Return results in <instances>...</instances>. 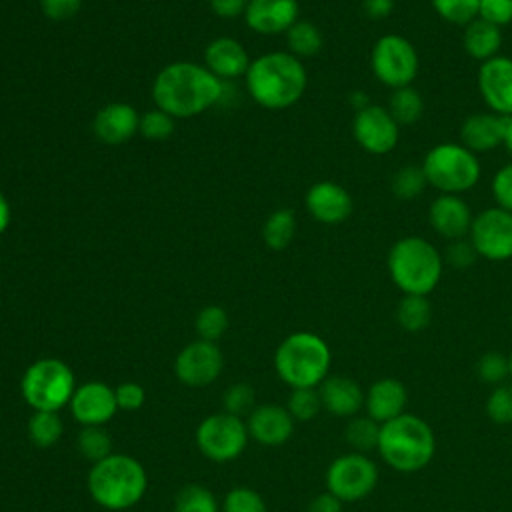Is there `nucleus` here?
<instances>
[{
  "label": "nucleus",
  "mask_w": 512,
  "mask_h": 512,
  "mask_svg": "<svg viewBox=\"0 0 512 512\" xmlns=\"http://www.w3.org/2000/svg\"><path fill=\"white\" fill-rule=\"evenodd\" d=\"M442 258L452 268H468L478 258V252L474 250L470 238H460V240H450V244L446 246V252H444Z\"/></svg>",
  "instance_id": "nucleus-44"
},
{
  "label": "nucleus",
  "mask_w": 512,
  "mask_h": 512,
  "mask_svg": "<svg viewBox=\"0 0 512 512\" xmlns=\"http://www.w3.org/2000/svg\"><path fill=\"white\" fill-rule=\"evenodd\" d=\"M174 512H222L216 496L200 484H186L178 490Z\"/></svg>",
  "instance_id": "nucleus-34"
},
{
  "label": "nucleus",
  "mask_w": 512,
  "mask_h": 512,
  "mask_svg": "<svg viewBox=\"0 0 512 512\" xmlns=\"http://www.w3.org/2000/svg\"><path fill=\"white\" fill-rule=\"evenodd\" d=\"M378 454L396 472H418L426 468L436 454V436L426 420L416 414H400L380 424Z\"/></svg>",
  "instance_id": "nucleus-4"
},
{
  "label": "nucleus",
  "mask_w": 512,
  "mask_h": 512,
  "mask_svg": "<svg viewBox=\"0 0 512 512\" xmlns=\"http://www.w3.org/2000/svg\"><path fill=\"white\" fill-rule=\"evenodd\" d=\"M76 448L82 458L94 464L112 454V438L104 426H82L76 438Z\"/></svg>",
  "instance_id": "nucleus-33"
},
{
  "label": "nucleus",
  "mask_w": 512,
  "mask_h": 512,
  "mask_svg": "<svg viewBox=\"0 0 512 512\" xmlns=\"http://www.w3.org/2000/svg\"><path fill=\"white\" fill-rule=\"evenodd\" d=\"M286 408L296 422L314 420L322 410V400H320L318 388H294L288 396Z\"/></svg>",
  "instance_id": "nucleus-36"
},
{
  "label": "nucleus",
  "mask_w": 512,
  "mask_h": 512,
  "mask_svg": "<svg viewBox=\"0 0 512 512\" xmlns=\"http://www.w3.org/2000/svg\"><path fill=\"white\" fill-rule=\"evenodd\" d=\"M492 196L496 206L512 212V162L504 164L492 178Z\"/></svg>",
  "instance_id": "nucleus-46"
},
{
  "label": "nucleus",
  "mask_w": 512,
  "mask_h": 512,
  "mask_svg": "<svg viewBox=\"0 0 512 512\" xmlns=\"http://www.w3.org/2000/svg\"><path fill=\"white\" fill-rule=\"evenodd\" d=\"M244 80L256 104L266 110H286L306 92L308 74L302 60L290 52H268L250 62Z\"/></svg>",
  "instance_id": "nucleus-2"
},
{
  "label": "nucleus",
  "mask_w": 512,
  "mask_h": 512,
  "mask_svg": "<svg viewBox=\"0 0 512 512\" xmlns=\"http://www.w3.org/2000/svg\"><path fill=\"white\" fill-rule=\"evenodd\" d=\"M244 20L256 34L286 32L298 20V0H250Z\"/></svg>",
  "instance_id": "nucleus-21"
},
{
  "label": "nucleus",
  "mask_w": 512,
  "mask_h": 512,
  "mask_svg": "<svg viewBox=\"0 0 512 512\" xmlns=\"http://www.w3.org/2000/svg\"><path fill=\"white\" fill-rule=\"evenodd\" d=\"M432 320V304L428 296L404 294L396 306V322L406 332H422Z\"/></svg>",
  "instance_id": "nucleus-28"
},
{
  "label": "nucleus",
  "mask_w": 512,
  "mask_h": 512,
  "mask_svg": "<svg viewBox=\"0 0 512 512\" xmlns=\"http://www.w3.org/2000/svg\"><path fill=\"white\" fill-rule=\"evenodd\" d=\"M330 364L332 352L326 340L308 330L288 334L274 352V370L292 390L318 388L326 380Z\"/></svg>",
  "instance_id": "nucleus-5"
},
{
  "label": "nucleus",
  "mask_w": 512,
  "mask_h": 512,
  "mask_svg": "<svg viewBox=\"0 0 512 512\" xmlns=\"http://www.w3.org/2000/svg\"><path fill=\"white\" fill-rule=\"evenodd\" d=\"M508 368H510V380H512V352L508 354Z\"/></svg>",
  "instance_id": "nucleus-54"
},
{
  "label": "nucleus",
  "mask_w": 512,
  "mask_h": 512,
  "mask_svg": "<svg viewBox=\"0 0 512 512\" xmlns=\"http://www.w3.org/2000/svg\"><path fill=\"white\" fill-rule=\"evenodd\" d=\"M222 80L196 62H172L164 66L152 84L156 108L176 118H192L220 102Z\"/></svg>",
  "instance_id": "nucleus-1"
},
{
  "label": "nucleus",
  "mask_w": 512,
  "mask_h": 512,
  "mask_svg": "<svg viewBox=\"0 0 512 512\" xmlns=\"http://www.w3.org/2000/svg\"><path fill=\"white\" fill-rule=\"evenodd\" d=\"M352 134L362 150L374 156H382L396 148L400 140V126L390 116L388 108L370 102L368 106L356 110L352 120Z\"/></svg>",
  "instance_id": "nucleus-14"
},
{
  "label": "nucleus",
  "mask_w": 512,
  "mask_h": 512,
  "mask_svg": "<svg viewBox=\"0 0 512 512\" xmlns=\"http://www.w3.org/2000/svg\"><path fill=\"white\" fill-rule=\"evenodd\" d=\"M376 80L392 90L412 86L418 76L420 58L414 44L400 34H384L376 40L370 54Z\"/></svg>",
  "instance_id": "nucleus-10"
},
{
  "label": "nucleus",
  "mask_w": 512,
  "mask_h": 512,
  "mask_svg": "<svg viewBox=\"0 0 512 512\" xmlns=\"http://www.w3.org/2000/svg\"><path fill=\"white\" fill-rule=\"evenodd\" d=\"M304 204L308 214L322 224H340L350 218L354 208L350 192L332 180L312 184L306 192Z\"/></svg>",
  "instance_id": "nucleus-17"
},
{
  "label": "nucleus",
  "mask_w": 512,
  "mask_h": 512,
  "mask_svg": "<svg viewBox=\"0 0 512 512\" xmlns=\"http://www.w3.org/2000/svg\"><path fill=\"white\" fill-rule=\"evenodd\" d=\"M442 268V254L422 236H404L388 252V274L402 294L428 296L438 286Z\"/></svg>",
  "instance_id": "nucleus-6"
},
{
  "label": "nucleus",
  "mask_w": 512,
  "mask_h": 512,
  "mask_svg": "<svg viewBox=\"0 0 512 512\" xmlns=\"http://www.w3.org/2000/svg\"><path fill=\"white\" fill-rule=\"evenodd\" d=\"M206 68L220 80H232L244 76L250 66V56L246 48L228 36L212 40L204 50Z\"/></svg>",
  "instance_id": "nucleus-25"
},
{
  "label": "nucleus",
  "mask_w": 512,
  "mask_h": 512,
  "mask_svg": "<svg viewBox=\"0 0 512 512\" xmlns=\"http://www.w3.org/2000/svg\"><path fill=\"white\" fill-rule=\"evenodd\" d=\"M68 410L80 426H104L118 412L114 388L100 380H88L76 386Z\"/></svg>",
  "instance_id": "nucleus-15"
},
{
  "label": "nucleus",
  "mask_w": 512,
  "mask_h": 512,
  "mask_svg": "<svg viewBox=\"0 0 512 512\" xmlns=\"http://www.w3.org/2000/svg\"><path fill=\"white\" fill-rule=\"evenodd\" d=\"M114 394H116L118 410L134 412V410H140L146 402V392L138 382H122L114 388Z\"/></svg>",
  "instance_id": "nucleus-47"
},
{
  "label": "nucleus",
  "mask_w": 512,
  "mask_h": 512,
  "mask_svg": "<svg viewBox=\"0 0 512 512\" xmlns=\"http://www.w3.org/2000/svg\"><path fill=\"white\" fill-rule=\"evenodd\" d=\"M10 226V204L6 196L0 192V234Z\"/></svg>",
  "instance_id": "nucleus-52"
},
{
  "label": "nucleus",
  "mask_w": 512,
  "mask_h": 512,
  "mask_svg": "<svg viewBox=\"0 0 512 512\" xmlns=\"http://www.w3.org/2000/svg\"><path fill=\"white\" fill-rule=\"evenodd\" d=\"M388 112L396 120V124L400 128L402 126H410V124H416L422 118L424 100H422L420 92L416 88H412V86L396 88L390 94Z\"/></svg>",
  "instance_id": "nucleus-30"
},
{
  "label": "nucleus",
  "mask_w": 512,
  "mask_h": 512,
  "mask_svg": "<svg viewBox=\"0 0 512 512\" xmlns=\"http://www.w3.org/2000/svg\"><path fill=\"white\" fill-rule=\"evenodd\" d=\"M476 374L482 382L498 386L504 384L506 378H510V368H508V356L496 350L484 352L478 362H476Z\"/></svg>",
  "instance_id": "nucleus-40"
},
{
  "label": "nucleus",
  "mask_w": 512,
  "mask_h": 512,
  "mask_svg": "<svg viewBox=\"0 0 512 512\" xmlns=\"http://www.w3.org/2000/svg\"><path fill=\"white\" fill-rule=\"evenodd\" d=\"M478 18L502 28L512 22V0H480Z\"/></svg>",
  "instance_id": "nucleus-45"
},
{
  "label": "nucleus",
  "mask_w": 512,
  "mask_h": 512,
  "mask_svg": "<svg viewBox=\"0 0 512 512\" xmlns=\"http://www.w3.org/2000/svg\"><path fill=\"white\" fill-rule=\"evenodd\" d=\"M286 44L292 56L296 58H312L322 50V32L318 30L316 24L308 20H296L288 30H286Z\"/></svg>",
  "instance_id": "nucleus-29"
},
{
  "label": "nucleus",
  "mask_w": 512,
  "mask_h": 512,
  "mask_svg": "<svg viewBox=\"0 0 512 512\" xmlns=\"http://www.w3.org/2000/svg\"><path fill=\"white\" fill-rule=\"evenodd\" d=\"M504 146H506L508 154L512 156V116L508 118V128H506V136H504Z\"/></svg>",
  "instance_id": "nucleus-53"
},
{
  "label": "nucleus",
  "mask_w": 512,
  "mask_h": 512,
  "mask_svg": "<svg viewBox=\"0 0 512 512\" xmlns=\"http://www.w3.org/2000/svg\"><path fill=\"white\" fill-rule=\"evenodd\" d=\"M344 502L338 500L334 494H330L328 490L322 494H316L310 502L306 512H342Z\"/></svg>",
  "instance_id": "nucleus-50"
},
{
  "label": "nucleus",
  "mask_w": 512,
  "mask_h": 512,
  "mask_svg": "<svg viewBox=\"0 0 512 512\" xmlns=\"http://www.w3.org/2000/svg\"><path fill=\"white\" fill-rule=\"evenodd\" d=\"M194 328H196V334L200 340L216 342L228 330V314L222 306H216V304L204 306L196 314Z\"/></svg>",
  "instance_id": "nucleus-37"
},
{
  "label": "nucleus",
  "mask_w": 512,
  "mask_h": 512,
  "mask_svg": "<svg viewBox=\"0 0 512 512\" xmlns=\"http://www.w3.org/2000/svg\"><path fill=\"white\" fill-rule=\"evenodd\" d=\"M422 170L428 186L440 194H462L472 190L482 174L478 154L460 142H442L432 146L424 160Z\"/></svg>",
  "instance_id": "nucleus-7"
},
{
  "label": "nucleus",
  "mask_w": 512,
  "mask_h": 512,
  "mask_svg": "<svg viewBox=\"0 0 512 512\" xmlns=\"http://www.w3.org/2000/svg\"><path fill=\"white\" fill-rule=\"evenodd\" d=\"M294 418L290 416L286 406L280 404H260L256 406L248 418L246 428L248 436L260 446H282L290 440L294 432Z\"/></svg>",
  "instance_id": "nucleus-18"
},
{
  "label": "nucleus",
  "mask_w": 512,
  "mask_h": 512,
  "mask_svg": "<svg viewBox=\"0 0 512 512\" xmlns=\"http://www.w3.org/2000/svg\"><path fill=\"white\" fill-rule=\"evenodd\" d=\"M474 214L460 194H438L428 208V222L442 238L460 240L470 234Z\"/></svg>",
  "instance_id": "nucleus-19"
},
{
  "label": "nucleus",
  "mask_w": 512,
  "mask_h": 512,
  "mask_svg": "<svg viewBox=\"0 0 512 512\" xmlns=\"http://www.w3.org/2000/svg\"><path fill=\"white\" fill-rule=\"evenodd\" d=\"M436 14L448 24L466 26L474 18H478L480 0H430Z\"/></svg>",
  "instance_id": "nucleus-38"
},
{
  "label": "nucleus",
  "mask_w": 512,
  "mask_h": 512,
  "mask_svg": "<svg viewBox=\"0 0 512 512\" xmlns=\"http://www.w3.org/2000/svg\"><path fill=\"white\" fill-rule=\"evenodd\" d=\"M224 368V356L216 342L208 340H194L186 344L176 360H174V374L178 382L188 388H206L218 380Z\"/></svg>",
  "instance_id": "nucleus-13"
},
{
  "label": "nucleus",
  "mask_w": 512,
  "mask_h": 512,
  "mask_svg": "<svg viewBox=\"0 0 512 512\" xmlns=\"http://www.w3.org/2000/svg\"><path fill=\"white\" fill-rule=\"evenodd\" d=\"M254 400H256L254 388L246 382H236L224 390L222 406H224V412L242 418L254 410Z\"/></svg>",
  "instance_id": "nucleus-43"
},
{
  "label": "nucleus",
  "mask_w": 512,
  "mask_h": 512,
  "mask_svg": "<svg viewBox=\"0 0 512 512\" xmlns=\"http://www.w3.org/2000/svg\"><path fill=\"white\" fill-rule=\"evenodd\" d=\"M426 186H428V182H426L424 170H422V166H416V164H406V166L398 168L390 180L392 194L404 202L420 196Z\"/></svg>",
  "instance_id": "nucleus-35"
},
{
  "label": "nucleus",
  "mask_w": 512,
  "mask_h": 512,
  "mask_svg": "<svg viewBox=\"0 0 512 512\" xmlns=\"http://www.w3.org/2000/svg\"><path fill=\"white\" fill-rule=\"evenodd\" d=\"M322 410L332 416L352 418L364 408V390L350 376H326V380L318 386Z\"/></svg>",
  "instance_id": "nucleus-24"
},
{
  "label": "nucleus",
  "mask_w": 512,
  "mask_h": 512,
  "mask_svg": "<svg viewBox=\"0 0 512 512\" xmlns=\"http://www.w3.org/2000/svg\"><path fill=\"white\" fill-rule=\"evenodd\" d=\"M462 46L470 58L482 64L498 56L502 46V30L482 18H474L464 26Z\"/></svg>",
  "instance_id": "nucleus-26"
},
{
  "label": "nucleus",
  "mask_w": 512,
  "mask_h": 512,
  "mask_svg": "<svg viewBox=\"0 0 512 512\" xmlns=\"http://www.w3.org/2000/svg\"><path fill=\"white\" fill-rule=\"evenodd\" d=\"M90 498L110 512L136 506L148 488V476L140 460L130 454H116L94 462L86 476Z\"/></svg>",
  "instance_id": "nucleus-3"
},
{
  "label": "nucleus",
  "mask_w": 512,
  "mask_h": 512,
  "mask_svg": "<svg viewBox=\"0 0 512 512\" xmlns=\"http://www.w3.org/2000/svg\"><path fill=\"white\" fill-rule=\"evenodd\" d=\"M478 256L504 262L512 258V212L492 206L474 216L468 234Z\"/></svg>",
  "instance_id": "nucleus-12"
},
{
  "label": "nucleus",
  "mask_w": 512,
  "mask_h": 512,
  "mask_svg": "<svg viewBox=\"0 0 512 512\" xmlns=\"http://www.w3.org/2000/svg\"><path fill=\"white\" fill-rule=\"evenodd\" d=\"M378 484V466L368 454L348 452L334 458L326 470V490L338 500L360 502Z\"/></svg>",
  "instance_id": "nucleus-11"
},
{
  "label": "nucleus",
  "mask_w": 512,
  "mask_h": 512,
  "mask_svg": "<svg viewBox=\"0 0 512 512\" xmlns=\"http://www.w3.org/2000/svg\"><path fill=\"white\" fill-rule=\"evenodd\" d=\"M296 234V216L290 208L274 210L262 224V240L270 250H284Z\"/></svg>",
  "instance_id": "nucleus-27"
},
{
  "label": "nucleus",
  "mask_w": 512,
  "mask_h": 512,
  "mask_svg": "<svg viewBox=\"0 0 512 512\" xmlns=\"http://www.w3.org/2000/svg\"><path fill=\"white\" fill-rule=\"evenodd\" d=\"M408 404L406 386L398 378H378L364 394L366 416L378 424H386L404 414Z\"/></svg>",
  "instance_id": "nucleus-23"
},
{
  "label": "nucleus",
  "mask_w": 512,
  "mask_h": 512,
  "mask_svg": "<svg viewBox=\"0 0 512 512\" xmlns=\"http://www.w3.org/2000/svg\"><path fill=\"white\" fill-rule=\"evenodd\" d=\"M76 376L72 368L60 358H38L22 374L20 392L32 410L58 412L68 406Z\"/></svg>",
  "instance_id": "nucleus-8"
},
{
  "label": "nucleus",
  "mask_w": 512,
  "mask_h": 512,
  "mask_svg": "<svg viewBox=\"0 0 512 512\" xmlns=\"http://www.w3.org/2000/svg\"><path fill=\"white\" fill-rule=\"evenodd\" d=\"M478 92L490 112L512 116V58L498 54L482 62Z\"/></svg>",
  "instance_id": "nucleus-16"
},
{
  "label": "nucleus",
  "mask_w": 512,
  "mask_h": 512,
  "mask_svg": "<svg viewBox=\"0 0 512 512\" xmlns=\"http://www.w3.org/2000/svg\"><path fill=\"white\" fill-rule=\"evenodd\" d=\"M248 438L246 420L228 412L208 414L194 432L202 456L216 464L236 460L244 452Z\"/></svg>",
  "instance_id": "nucleus-9"
},
{
  "label": "nucleus",
  "mask_w": 512,
  "mask_h": 512,
  "mask_svg": "<svg viewBox=\"0 0 512 512\" xmlns=\"http://www.w3.org/2000/svg\"><path fill=\"white\" fill-rule=\"evenodd\" d=\"M508 118L510 116H502L490 110L470 114L460 126V144L474 154L490 152L498 146H504Z\"/></svg>",
  "instance_id": "nucleus-20"
},
{
  "label": "nucleus",
  "mask_w": 512,
  "mask_h": 512,
  "mask_svg": "<svg viewBox=\"0 0 512 512\" xmlns=\"http://www.w3.org/2000/svg\"><path fill=\"white\" fill-rule=\"evenodd\" d=\"M82 0H40V10L48 20L64 22L78 14Z\"/></svg>",
  "instance_id": "nucleus-48"
},
{
  "label": "nucleus",
  "mask_w": 512,
  "mask_h": 512,
  "mask_svg": "<svg viewBox=\"0 0 512 512\" xmlns=\"http://www.w3.org/2000/svg\"><path fill=\"white\" fill-rule=\"evenodd\" d=\"M140 126V114L134 106L126 102H110L100 108L92 120V130L96 138L104 144H124L128 142Z\"/></svg>",
  "instance_id": "nucleus-22"
},
{
  "label": "nucleus",
  "mask_w": 512,
  "mask_h": 512,
  "mask_svg": "<svg viewBox=\"0 0 512 512\" xmlns=\"http://www.w3.org/2000/svg\"><path fill=\"white\" fill-rule=\"evenodd\" d=\"M28 438L36 448H50L54 446L64 432L62 418L58 412H44V410H32V416L26 424Z\"/></svg>",
  "instance_id": "nucleus-31"
},
{
  "label": "nucleus",
  "mask_w": 512,
  "mask_h": 512,
  "mask_svg": "<svg viewBox=\"0 0 512 512\" xmlns=\"http://www.w3.org/2000/svg\"><path fill=\"white\" fill-rule=\"evenodd\" d=\"M344 440L352 452L368 454L370 450H378L380 424L370 416H352L344 428Z\"/></svg>",
  "instance_id": "nucleus-32"
},
{
  "label": "nucleus",
  "mask_w": 512,
  "mask_h": 512,
  "mask_svg": "<svg viewBox=\"0 0 512 512\" xmlns=\"http://www.w3.org/2000/svg\"><path fill=\"white\" fill-rule=\"evenodd\" d=\"M362 10L372 20L388 18L394 10V0H362Z\"/></svg>",
  "instance_id": "nucleus-51"
},
{
  "label": "nucleus",
  "mask_w": 512,
  "mask_h": 512,
  "mask_svg": "<svg viewBox=\"0 0 512 512\" xmlns=\"http://www.w3.org/2000/svg\"><path fill=\"white\" fill-rule=\"evenodd\" d=\"M138 132L146 138V140H166L172 136L174 132V118L160 110V108H154V110H148L144 114H140V126H138Z\"/></svg>",
  "instance_id": "nucleus-42"
},
{
  "label": "nucleus",
  "mask_w": 512,
  "mask_h": 512,
  "mask_svg": "<svg viewBox=\"0 0 512 512\" xmlns=\"http://www.w3.org/2000/svg\"><path fill=\"white\" fill-rule=\"evenodd\" d=\"M210 8L220 18H236L244 16V10L250 0H208Z\"/></svg>",
  "instance_id": "nucleus-49"
},
{
  "label": "nucleus",
  "mask_w": 512,
  "mask_h": 512,
  "mask_svg": "<svg viewBox=\"0 0 512 512\" xmlns=\"http://www.w3.org/2000/svg\"><path fill=\"white\" fill-rule=\"evenodd\" d=\"M486 414L494 424H512V382L492 388L486 400Z\"/></svg>",
  "instance_id": "nucleus-41"
},
{
  "label": "nucleus",
  "mask_w": 512,
  "mask_h": 512,
  "mask_svg": "<svg viewBox=\"0 0 512 512\" xmlns=\"http://www.w3.org/2000/svg\"><path fill=\"white\" fill-rule=\"evenodd\" d=\"M222 512H268L264 498L246 486H236L224 494Z\"/></svg>",
  "instance_id": "nucleus-39"
}]
</instances>
